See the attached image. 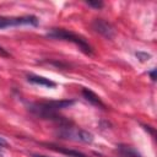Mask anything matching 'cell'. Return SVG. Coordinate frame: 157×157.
I'll list each match as a JSON object with an SVG mask.
<instances>
[{"mask_svg":"<svg viewBox=\"0 0 157 157\" xmlns=\"http://www.w3.org/2000/svg\"><path fill=\"white\" fill-rule=\"evenodd\" d=\"M28 81L32 82V83H36V85H40V86H45V87H55L56 83L53 82L52 80L47 78V77H43V76H38V75H33V74H29L27 76Z\"/></svg>","mask_w":157,"mask_h":157,"instance_id":"5","label":"cell"},{"mask_svg":"<svg viewBox=\"0 0 157 157\" xmlns=\"http://www.w3.org/2000/svg\"><path fill=\"white\" fill-rule=\"evenodd\" d=\"M0 56H4V58H9L10 56V54L2 48V47H0Z\"/></svg>","mask_w":157,"mask_h":157,"instance_id":"12","label":"cell"},{"mask_svg":"<svg viewBox=\"0 0 157 157\" xmlns=\"http://www.w3.org/2000/svg\"><path fill=\"white\" fill-rule=\"evenodd\" d=\"M47 36L49 38H54V39H63V40L72 42L76 45H78V48L83 53H86V54H91L92 53L91 45L82 37H80L78 34H76V33H74L71 31H67V29H64V28H52L47 33Z\"/></svg>","mask_w":157,"mask_h":157,"instance_id":"2","label":"cell"},{"mask_svg":"<svg viewBox=\"0 0 157 157\" xmlns=\"http://www.w3.org/2000/svg\"><path fill=\"white\" fill-rule=\"evenodd\" d=\"M34 157H47V156H42V155H34Z\"/></svg>","mask_w":157,"mask_h":157,"instance_id":"15","label":"cell"},{"mask_svg":"<svg viewBox=\"0 0 157 157\" xmlns=\"http://www.w3.org/2000/svg\"><path fill=\"white\" fill-rule=\"evenodd\" d=\"M76 136H77V139H78L80 141L86 142V144H90V142L93 141L92 134L88 132V131H86V130H78V131L76 132Z\"/></svg>","mask_w":157,"mask_h":157,"instance_id":"9","label":"cell"},{"mask_svg":"<svg viewBox=\"0 0 157 157\" xmlns=\"http://www.w3.org/2000/svg\"><path fill=\"white\" fill-rule=\"evenodd\" d=\"M148 74H150V76H151V80H152V81H155V80H156V69H153V70H152V71H150Z\"/></svg>","mask_w":157,"mask_h":157,"instance_id":"13","label":"cell"},{"mask_svg":"<svg viewBox=\"0 0 157 157\" xmlns=\"http://www.w3.org/2000/svg\"><path fill=\"white\" fill-rule=\"evenodd\" d=\"M50 146H52V145H50ZM52 148H53V150H55V151H59V152H61V153H64V155H67V156H70V157H87L85 153L78 152V151H75V150L59 148V147H55V146H52Z\"/></svg>","mask_w":157,"mask_h":157,"instance_id":"8","label":"cell"},{"mask_svg":"<svg viewBox=\"0 0 157 157\" xmlns=\"http://www.w3.org/2000/svg\"><path fill=\"white\" fill-rule=\"evenodd\" d=\"M136 56H137V59L141 63H145V61H147V60L151 59V54H147V53H144V52H137L136 53Z\"/></svg>","mask_w":157,"mask_h":157,"instance_id":"10","label":"cell"},{"mask_svg":"<svg viewBox=\"0 0 157 157\" xmlns=\"http://www.w3.org/2000/svg\"><path fill=\"white\" fill-rule=\"evenodd\" d=\"M118 150H119L120 155L124 157H141V155L137 150H135L134 147L128 146V145H119Z\"/></svg>","mask_w":157,"mask_h":157,"instance_id":"7","label":"cell"},{"mask_svg":"<svg viewBox=\"0 0 157 157\" xmlns=\"http://www.w3.org/2000/svg\"><path fill=\"white\" fill-rule=\"evenodd\" d=\"M88 6H92L94 9H102L103 7V2L102 1H87Z\"/></svg>","mask_w":157,"mask_h":157,"instance_id":"11","label":"cell"},{"mask_svg":"<svg viewBox=\"0 0 157 157\" xmlns=\"http://www.w3.org/2000/svg\"><path fill=\"white\" fill-rule=\"evenodd\" d=\"M6 145H7V142H6L2 137H0V147H1V146H6Z\"/></svg>","mask_w":157,"mask_h":157,"instance_id":"14","label":"cell"},{"mask_svg":"<svg viewBox=\"0 0 157 157\" xmlns=\"http://www.w3.org/2000/svg\"><path fill=\"white\" fill-rule=\"evenodd\" d=\"M22 25L37 26L38 25V18L33 15L21 16V17H2V16H0V29L7 28V27L22 26Z\"/></svg>","mask_w":157,"mask_h":157,"instance_id":"3","label":"cell"},{"mask_svg":"<svg viewBox=\"0 0 157 157\" xmlns=\"http://www.w3.org/2000/svg\"><path fill=\"white\" fill-rule=\"evenodd\" d=\"M82 94H83V97H85L90 103H92L93 105H97V107H101V108H105V104L101 101V98H99L93 91H91V90H88V88H83V90H82Z\"/></svg>","mask_w":157,"mask_h":157,"instance_id":"6","label":"cell"},{"mask_svg":"<svg viewBox=\"0 0 157 157\" xmlns=\"http://www.w3.org/2000/svg\"><path fill=\"white\" fill-rule=\"evenodd\" d=\"M75 103L72 99H63V101H49V102H43V103H36L31 105V110L39 115L40 118H49V119H55L59 120L56 115V112L64 108H69Z\"/></svg>","mask_w":157,"mask_h":157,"instance_id":"1","label":"cell"},{"mask_svg":"<svg viewBox=\"0 0 157 157\" xmlns=\"http://www.w3.org/2000/svg\"><path fill=\"white\" fill-rule=\"evenodd\" d=\"M92 28L99 33L101 36H103L104 38L107 39H112L115 34V31H114V27L105 20L103 18H96L93 22H92Z\"/></svg>","mask_w":157,"mask_h":157,"instance_id":"4","label":"cell"}]
</instances>
